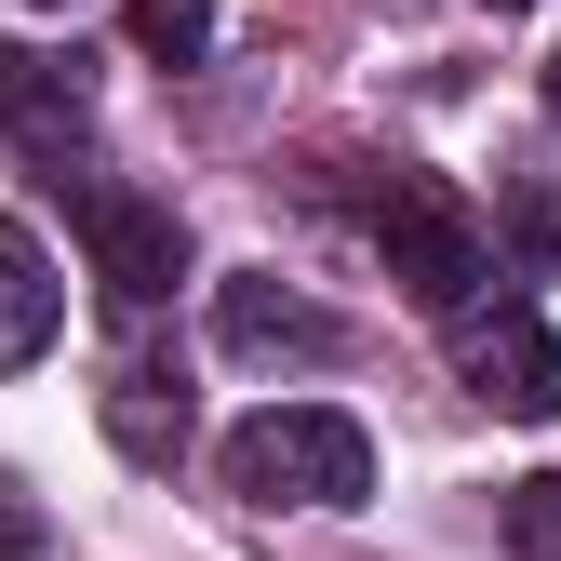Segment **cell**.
Instances as JSON below:
<instances>
[{
	"instance_id": "obj_1",
	"label": "cell",
	"mask_w": 561,
	"mask_h": 561,
	"mask_svg": "<svg viewBox=\"0 0 561 561\" xmlns=\"http://www.w3.org/2000/svg\"><path fill=\"white\" fill-rule=\"evenodd\" d=\"M228 495L241 508H362L375 495V442H362V414H334V401H267L228 428Z\"/></svg>"
},
{
	"instance_id": "obj_8",
	"label": "cell",
	"mask_w": 561,
	"mask_h": 561,
	"mask_svg": "<svg viewBox=\"0 0 561 561\" xmlns=\"http://www.w3.org/2000/svg\"><path fill=\"white\" fill-rule=\"evenodd\" d=\"M121 27H134V54L201 67V54H215V0H121Z\"/></svg>"
},
{
	"instance_id": "obj_11",
	"label": "cell",
	"mask_w": 561,
	"mask_h": 561,
	"mask_svg": "<svg viewBox=\"0 0 561 561\" xmlns=\"http://www.w3.org/2000/svg\"><path fill=\"white\" fill-rule=\"evenodd\" d=\"M548 121H561V54H548Z\"/></svg>"
},
{
	"instance_id": "obj_4",
	"label": "cell",
	"mask_w": 561,
	"mask_h": 561,
	"mask_svg": "<svg viewBox=\"0 0 561 561\" xmlns=\"http://www.w3.org/2000/svg\"><path fill=\"white\" fill-rule=\"evenodd\" d=\"M81 228H94V280H107V308H161L174 280H187V228H174V201L94 187V201H81Z\"/></svg>"
},
{
	"instance_id": "obj_3",
	"label": "cell",
	"mask_w": 561,
	"mask_h": 561,
	"mask_svg": "<svg viewBox=\"0 0 561 561\" xmlns=\"http://www.w3.org/2000/svg\"><path fill=\"white\" fill-rule=\"evenodd\" d=\"M455 321V375L481 388V401H495V414H522V428H548V414H561V334L535 321V308H442Z\"/></svg>"
},
{
	"instance_id": "obj_6",
	"label": "cell",
	"mask_w": 561,
	"mask_h": 561,
	"mask_svg": "<svg viewBox=\"0 0 561 561\" xmlns=\"http://www.w3.org/2000/svg\"><path fill=\"white\" fill-rule=\"evenodd\" d=\"M215 334L241 347V362H334V321H321L308 295H280L267 267H254V280H228V295H215Z\"/></svg>"
},
{
	"instance_id": "obj_12",
	"label": "cell",
	"mask_w": 561,
	"mask_h": 561,
	"mask_svg": "<svg viewBox=\"0 0 561 561\" xmlns=\"http://www.w3.org/2000/svg\"><path fill=\"white\" fill-rule=\"evenodd\" d=\"M481 14H535V0H481Z\"/></svg>"
},
{
	"instance_id": "obj_2",
	"label": "cell",
	"mask_w": 561,
	"mask_h": 561,
	"mask_svg": "<svg viewBox=\"0 0 561 561\" xmlns=\"http://www.w3.org/2000/svg\"><path fill=\"white\" fill-rule=\"evenodd\" d=\"M375 254H388V280H401L414 308H468L481 267H495V254H481V215H468L442 174H401L375 201Z\"/></svg>"
},
{
	"instance_id": "obj_5",
	"label": "cell",
	"mask_w": 561,
	"mask_h": 561,
	"mask_svg": "<svg viewBox=\"0 0 561 561\" xmlns=\"http://www.w3.org/2000/svg\"><path fill=\"white\" fill-rule=\"evenodd\" d=\"M54 321H67V280H54L41 228H27V215H0V375H27L41 347H54Z\"/></svg>"
},
{
	"instance_id": "obj_9",
	"label": "cell",
	"mask_w": 561,
	"mask_h": 561,
	"mask_svg": "<svg viewBox=\"0 0 561 561\" xmlns=\"http://www.w3.org/2000/svg\"><path fill=\"white\" fill-rule=\"evenodd\" d=\"M0 121H27V134H54V121H81V107H67V81H54L41 54H14V41H0Z\"/></svg>"
},
{
	"instance_id": "obj_10",
	"label": "cell",
	"mask_w": 561,
	"mask_h": 561,
	"mask_svg": "<svg viewBox=\"0 0 561 561\" xmlns=\"http://www.w3.org/2000/svg\"><path fill=\"white\" fill-rule=\"evenodd\" d=\"M508 548L522 561H561V468L548 481H508Z\"/></svg>"
},
{
	"instance_id": "obj_7",
	"label": "cell",
	"mask_w": 561,
	"mask_h": 561,
	"mask_svg": "<svg viewBox=\"0 0 561 561\" xmlns=\"http://www.w3.org/2000/svg\"><path fill=\"white\" fill-rule=\"evenodd\" d=\"M107 442H121L134 468H174V455H187V388H174V375H121V388H107Z\"/></svg>"
}]
</instances>
